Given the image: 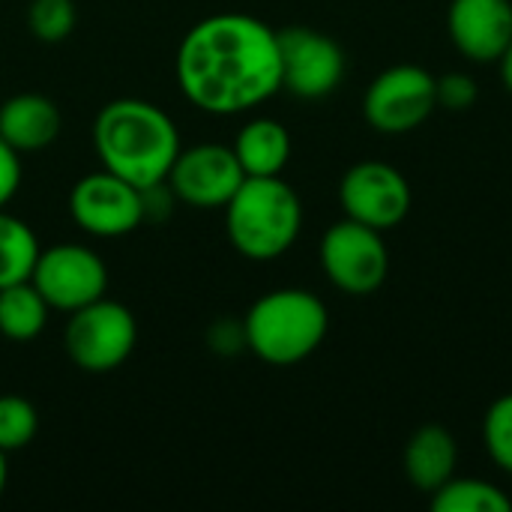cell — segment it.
<instances>
[{
  "mask_svg": "<svg viewBox=\"0 0 512 512\" xmlns=\"http://www.w3.org/2000/svg\"><path fill=\"white\" fill-rule=\"evenodd\" d=\"M318 258L330 285L351 297L375 294L390 273L384 231H375L348 216L327 228V234L321 237Z\"/></svg>",
  "mask_w": 512,
  "mask_h": 512,
  "instance_id": "cell-6",
  "label": "cell"
},
{
  "mask_svg": "<svg viewBox=\"0 0 512 512\" xmlns=\"http://www.w3.org/2000/svg\"><path fill=\"white\" fill-rule=\"evenodd\" d=\"M477 96V81L465 72H447L444 78H438V105H444L447 111H468Z\"/></svg>",
  "mask_w": 512,
  "mask_h": 512,
  "instance_id": "cell-23",
  "label": "cell"
},
{
  "mask_svg": "<svg viewBox=\"0 0 512 512\" xmlns=\"http://www.w3.org/2000/svg\"><path fill=\"white\" fill-rule=\"evenodd\" d=\"M48 303L33 282H15L0 288V336L9 342H33L48 324Z\"/></svg>",
  "mask_w": 512,
  "mask_h": 512,
  "instance_id": "cell-17",
  "label": "cell"
},
{
  "mask_svg": "<svg viewBox=\"0 0 512 512\" xmlns=\"http://www.w3.org/2000/svg\"><path fill=\"white\" fill-rule=\"evenodd\" d=\"M30 282L42 294L48 309L69 315L105 297L108 270L93 249L81 243H57L51 249H39Z\"/></svg>",
  "mask_w": 512,
  "mask_h": 512,
  "instance_id": "cell-8",
  "label": "cell"
},
{
  "mask_svg": "<svg viewBox=\"0 0 512 512\" xmlns=\"http://www.w3.org/2000/svg\"><path fill=\"white\" fill-rule=\"evenodd\" d=\"M246 180L237 156L225 144L180 147L165 186L171 195L198 210H222Z\"/></svg>",
  "mask_w": 512,
  "mask_h": 512,
  "instance_id": "cell-11",
  "label": "cell"
},
{
  "mask_svg": "<svg viewBox=\"0 0 512 512\" xmlns=\"http://www.w3.org/2000/svg\"><path fill=\"white\" fill-rule=\"evenodd\" d=\"M435 512H510L512 498L495 483L480 477H450L432 492Z\"/></svg>",
  "mask_w": 512,
  "mask_h": 512,
  "instance_id": "cell-18",
  "label": "cell"
},
{
  "mask_svg": "<svg viewBox=\"0 0 512 512\" xmlns=\"http://www.w3.org/2000/svg\"><path fill=\"white\" fill-rule=\"evenodd\" d=\"M60 111L42 93H18L0 102V138L15 153H39L60 135Z\"/></svg>",
  "mask_w": 512,
  "mask_h": 512,
  "instance_id": "cell-14",
  "label": "cell"
},
{
  "mask_svg": "<svg viewBox=\"0 0 512 512\" xmlns=\"http://www.w3.org/2000/svg\"><path fill=\"white\" fill-rule=\"evenodd\" d=\"M330 330L324 300L303 288H279L258 297L246 318V348L270 366H294L312 357Z\"/></svg>",
  "mask_w": 512,
  "mask_h": 512,
  "instance_id": "cell-3",
  "label": "cell"
},
{
  "mask_svg": "<svg viewBox=\"0 0 512 512\" xmlns=\"http://www.w3.org/2000/svg\"><path fill=\"white\" fill-rule=\"evenodd\" d=\"M39 432L36 408L21 396H0V450H24Z\"/></svg>",
  "mask_w": 512,
  "mask_h": 512,
  "instance_id": "cell-20",
  "label": "cell"
},
{
  "mask_svg": "<svg viewBox=\"0 0 512 512\" xmlns=\"http://www.w3.org/2000/svg\"><path fill=\"white\" fill-rule=\"evenodd\" d=\"M138 342L135 315L117 300H93L75 312H69V324L63 330V348L69 360L90 375H105L120 369Z\"/></svg>",
  "mask_w": 512,
  "mask_h": 512,
  "instance_id": "cell-5",
  "label": "cell"
},
{
  "mask_svg": "<svg viewBox=\"0 0 512 512\" xmlns=\"http://www.w3.org/2000/svg\"><path fill=\"white\" fill-rule=\"evenodd\" d=\"M447 30L471 63H498L512 39V0H453Z\"/></svg>",
  "mask_w": 512,
  "mask_h": 512,
  "instance_id": "cell-13",
  "label": "cell"
},
{
  "mask_svg": "<svg viewBox=\"0 0 512 512\" xmlns=\"http://www.w3.org/2000/svg\"><path fill=\"white\" fill-rule=\"evenodd\" d=\"M21 186V153H15L3 138H0V210L15 198Z\"/></svg>",
  "mask_w": 512,
  "mask_h": 512,
  "instance_id": "cell-24",
  "label": "cell"
},
{
  "mask_svg": "<svg viewBox=\"0 0 512 512\" xmlns=\"http://www.w3.org/2000/svg\"><path fill=\"white\" fill-rule=\"evenodd\" d=\"M69 213L75 225L93 237H102V240L126 237L138 231L141 222L147 219L144 189L102 168V171L84 174L72 186Z\"/></svg>",
  "mask_w": 512,
  "mask_h": 512,
  "instance_id": "cell-9",
  "label": "cell"
},
{
  "mask_svg": "<svg viewBox=\"0 0 512 512\" xmlns=\"http://www.w3.org/2000/svg\"><path fill=\"white\" fill-rule=\"evenodd\" d=\"M6 477H9V468H6V453L0 450V495L6 489Z\"/></svg>",
  "mask_w": 512,
  "mask_h": 512,
  "instance_id": "cell-27",
  "label": "cell"
},
{
  "mask_svg": "<svg viewBox=\"0 0 512 512\" xmlns=\"http://www.w3.org/2000/svg\"><path fill=\"white\" fill-rule=\"evenodd\" d=\"M282 54V87L300 99L330 96L345 78V51L342 45L312 27H285L279 30Z\"/></svg>",
  "mask_w": 512,
  "mask_h": 512,
  "instance_id": "cell-12",
  "label": "cell"
},
{
  "mask_svg": "<svg viewBox=\"0 0 512 512\" xmlns=\"http://www.w3.org/2000/svg\"><path fill=\"white\" fill-rule=\"evenodd\" d=\"M75 3L72 0H33L27 9V27L39 42H63L75 27Z\"/></svg>",
  "mask_w": 512,
  "mask_h": 512,
  "instance_id": "cell-22",
  "label": "cell"
},
{
  "mask_svg": "<svg viewBox=\"0 0 512 512\" xmlns=\"http://www.w3.org/2000/svg\"><path fill=\"white\" fill-rule=\"evenodd\" d=\"M174 72L204 114H246L282 90L279 30L246 12L210 15L180 39Z\"/></svg>",
  "mask_w": 512,
  "mask_h": 512,
  "instance_id": "cell-1",
  "label": "cell"
},
{
  "mask_svg": "<svg viewBox=\"0 0 512 512\" xmlns=\"http://www.w3.org/2000/svg\"><path fill=\"white\" fill-rule=\"evenodd\" d=\"M231 150L246 177H279L291 159V135L279 120L255 117L237 132Z\"/></svg>",
  "mask_w": 512,
  "mask_h": 512,
  "instance_id": "cell-16",
  "label": "cell"
},
{
  "mask_svg": "<svg viewBox=\"0 0 512 512\" xmlns=\"http://www.w3.org/2000/svg\"><path fill=\"white\" fill-rule=\"evenodd\" d=\"M438 108V78L414 63L384 69L363 96V117L381 135H405Z\"/></svg>",
  "mask_w": 512,
  "mask_h": 512,
  "instance_id": "cell-7",
  "label": "cell"
},
{
  "mask_svg": "<svg viewBox=\"0 0 512 512\" xmlns=\"http://www.w3.org/2000/svg\"><path fill=\"white\" fill-rule=\"evenodd\" d=\"M225 210V234L249 261H276L300 237L303 204L282 177H246Z\"/></svg>",
  "mask_w": 512,
  "mask_h": 512,
  "instance_id": "cell-4",
  "label": "cell"
},
{
  "mask_svg": "<svg viewBox=\"0 0 512 512\" xmlns=\"http://www.w3.org/2000/svg\"><path fill=\"white\" fill-rule=\"evenodd\" d=\"M459 447L444 426H420L405 447V477L417 492L432 495L456 477Z\"/></svg>",
  "mask_w": 512,
  "mask_h": 512,
  "instance_id": "cell-15",
  "label": "cell"
},
{
  "mask_svg": "<svg viewBox=\"0 0 512 512\" xmlns=\"http://www.w3.org/2000/svg\"><path fill=\"white\" fill-rule=\"evenodd\" d=\"M93 147L105 171L150 189L168 180L180 153L174 120L147 99H114L93 120Z\"/></svg>",
  "mask_w": 512,
  "mask_h": 512,
  "instance_id": "cell-2",
  "label": "cell"
},
{
  "mask_svg": "<svg viewBox=\"0 0 512 512\" xmlns=\"http://www.w3.org/2000/svg\"><path fill=\"white\" fill-rule=\"evenodd\" d=\"M339 207L348 219L375 231H390L411 213V186L387 162H357L339 180Z\"/></svg>",
  "mask_w": 512,
  "mask_h": 512,
  "instance_id": "cell-10",
  "label": "cell"
},
{
  "mask_svg": "<svg viewBox=\"0 0 512 512\" xmlns=\"http://www.w3.org/2000/svg\"><path fill=\"white\" fill-rule=\"evenodd\" d=\"M210 348L219 354H237L240 348H246V336H243V321H219L210 330Z\"/></svg>",
  "mask_w": 512,
  "mask_h": 512,
  "instance_id": "cell-25",
  "label": "cell"
},
{
  "mask_svg": "<svg viewBox=\"0 0 512 512\" xmlns=\"http://www.w3.org/2000/svg\"><path fill=\"white\" fill-rule=\"evenodd\" d=\"M498 66H501V81H504V87L512 93V39L510 45H507V51L501 54Z\"/></svg>",
  "mask_w": 512,
  "mask_h": 512,
  "instance_id": "cell-26",
  "label": "cell"
},
{
  "mask_svg": "<svg viewBox=\"0 0 512 512\" xmlns=\"http://www.w3.org/2000/svg\"><path fill=\"white\" fill-rule=\"evenodd\" d=\"M39 240L27 222L0 210V288L27 282L39 258Z\"/></svg>",
  "mask_w": 512,
  "mask_h": 512,
  "instance_id": "cell-19",
  "label": "cell"
},
{
  "mask_svg": "<svg viewBox=\"0 0 512 512\" xmlns=\"http://www.w3.org/2000/svg\"><path fill=\"white\" fill-rule=\"evenodd\" d=\"M483 447L489 459L512 477V393L489 405L483 417Z\"/></svg>",
  "mask_w": 512,
  "mask_h": 512,
  "instance_id": "cell-21",
  "label": "cell"
}]
</instances>
